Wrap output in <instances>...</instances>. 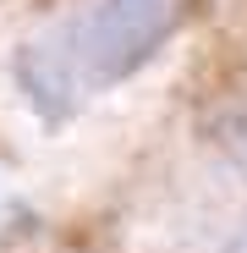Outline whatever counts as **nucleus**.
I'll return each mask as SVG.
<instances>
[{
	"instance_id": "nucleus-2",
	"label": "nucleus",
	"mask_w": 247,
	"mask_h": 253,
	"mask_svg": "<svg viewBox=\"0 0 247 253\" xmlns=\"http://www.w3.org/2000/svg\"><path fill=\"white\" fill-rule=\"evenodd\" d=\"M220 253H247V231H236V237H231V242H225Z\"/></svg>"
},
{
	"instance_id": "nucleus-1",
	"label": "nucleus",
	"mask_w": 247,
	"mask_h": 253,
	"mask_svg": "<svg viewBox=\"0 0 247 253\" xmlns=\"http://www.w3.org/2000/svg\"><path fill=\"white\" fill-rule=\"evenodd\" d=\"M181 17L187 0H77L17 50V83L38 116L61 121L154 61Z\"/></svg>"
}]
</instances>
